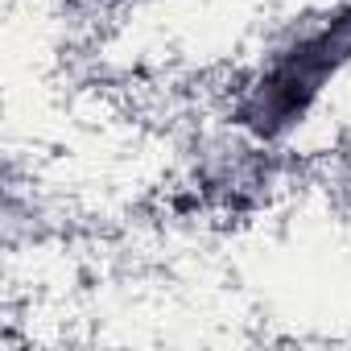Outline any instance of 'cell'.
Returning a JSON list of instances; mask_svg holds the SVG:
<instances>
[{
    "instance_id": "6da1fadb",
    "label": "cell",
    "mask_w": 351,
    "mask_h": 351,
    "mask_svg": "<svg viewBox=\"0 0 351 351\" xmlns=\"http://www.w3.org/2000/svg\"><path fill=\"white\" fill-rule=\"evenodd\" d=\"M347 58H351V9L273 66V75L261 83V91L244 104V124H252L265 136L281 132L310 108V99L322 91L326 75H335V66H343Z\"/></svg>"
}]
</instances>
